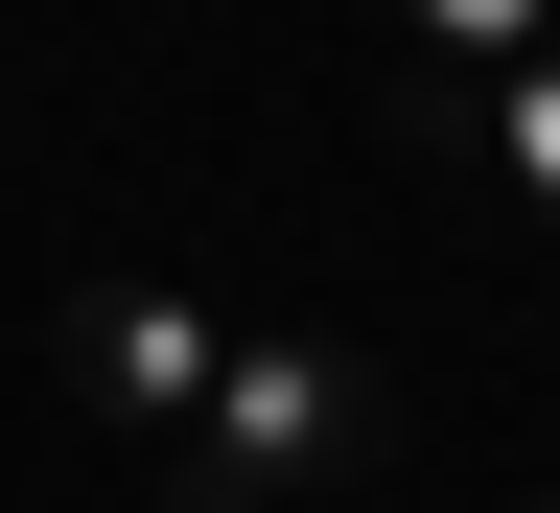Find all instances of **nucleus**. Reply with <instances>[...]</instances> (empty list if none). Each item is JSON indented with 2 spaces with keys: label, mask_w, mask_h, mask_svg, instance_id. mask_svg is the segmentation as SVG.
I'll return each instance as SVG.
<instances>
[{
  "label": "nucleus",
  "mask_w": 560,
  "mask_h": 513,
  "mask_svg": "<svg viewBox=\"0 0 560 513\" xmlns=\"http://www.w3.org/2000/svg\"><path fill=\"white\" fill-rule=\"evenodd\" d=\"M397 140H420V164H467V187H514L537 234H560V47L490 70V94H467V70H397Z\"/></svg>",
  "instance_id": "7ed1b4c3"
},
{
  "label": "nucleus",
  "mask_w": 560,
  "mask_h": 513,
  "mask_svg": "<svg viewBox=\"0 0 560 513\" xmlns=\"http://www.w3.org/2000/svg\"><path fill=\"white\" fill-rule=\"evenodd\" d=\"M397 24H420V70H537L560 0H397Z\"/></svg>",
  "instance_id": "20e7f679"
},
{
  "label": "nucleus",
  "mask_w": 560,
  "mask_h": 513,
  "mask_svg": "<svg viewBox=\"0 0 560 513\" xmlns=\"http://www.w3.org/2000/svg\"><path fill=\"white\" fill-rule=\"evenodd\" d=\"M374 350H327V327H234V374H210V420L164 444V513H280V490H327V467H374Z\"/></svg>",
  "instance_id": "f257e3e1"
},
{
  "label": "nucleus",
  "mask_w": 560,
  "mask_h": 513,
  "mask_svg": "<svg viewBox=\"0 0 560 513\" xmlns=\"http://www.w3.org/2000/svg\"><path fill=\"white\" fill-rule=\"evenodd\" d=\"M70 374H94V420H117V444H187V420H210V374H234V327H210L187 280H94V304H70Z\"/></svg>",
  "instance_id": "f03ea898"
}]
</instances>
